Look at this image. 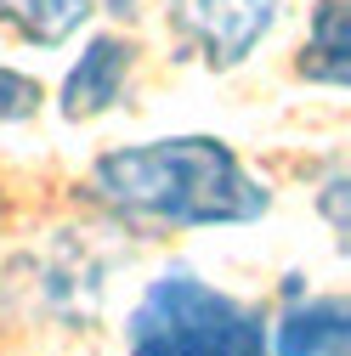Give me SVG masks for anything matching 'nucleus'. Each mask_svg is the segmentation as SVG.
Segmentation results:
<instances>
[{
	"label": "nucleus",
	"mask_w": 351,
	"mask_h": 356,
	"mask_svg": "<svg viewBox=\"0 0 351 356\" xmlns=\"http://www.w3.org/2000/svg\"><path fill=\"white\" fill-rule=\"evenodd\" d=\"M91 193L159 227H249L272 209V187L221 136H159L108 147L91 164Z\"/></svg>",
	"instance_id": "obj_1"
},
{
	"label": "nucleus",
	"mask_w": 351,
	"mask_h": 356,
	"mask_svg": "<svg viewBox=\"0 0 351 356\" xmlns=\"http://www.w3.org/2000/svg\"><path fill=\"white\" fill-rule=\"evenodd\" d=\"M125 345L142 356H255L267 350V323L193 272H159L125 317Z\"/></svg>",
	"instance_id": "obj_2"
},
{
	"label": "nucleus",
	"mask_w": 351,
	"mask_h": 356,
	"mask_svg": "<svg viewBox=\"0 0 351 356\" xmlns=\"http://www.w3.org/2000/svg\"><path fill=\"white\" fill-rule=\"evenodd\" d=\"M164 17L210 74L244 68L283 17V0H164Z\"/></svg>",
	"instance_id": "obj_3"
},
{
	"label": "nucleus",
	"mask_w": 351,
	"mask_h": 356,
	"mask_svg": "<svg viewBox=\"0 0 351 356\" xmlns=\"http://www.w3.org/2000/svg\"><path fill=\"white\" fill-rule=\"evenodd\" d=\"M130 68H136V46L125 34H91L79 63L63 74V91H57L63 119L79 124V119H97V113L119 108L130 91Z\"/></svg>",
	"instance_id": "obj_4"
},
{
	"label": "nucleus",
	"mask_w": 351,
	"mask_h": 356,
	"mask_svg": "<svg viewBox=\"0 0 351 356\" xmlns=\"http://www.w3.org/2000/svg\"><path fill=\"white\" fill-rule=\"evenodd\" d=\"M318 204L329 209V227H334V232H345V209H340V204H345V175H340V170L323 181V198H318Z\"/></svg>",
	"instance_id": "obj_9"
},
{
	"label": "nucleus",
	"mask_w": 351,
	"mask_h": 356,
	"mask_svg": "<svg viewBox=\"0 0 351 356\" xmlns=\"http://www.w3.org/2000/svg\"><path fill=\"white\" fill-rule=\"evenodd\" d=\"M97 0H0V29H12L23 46L57 51L91 23Z\"/></svg>",
	"instance_id": "obj_7"
},
{
	"label": "nucleus",
	"mask_w": 351,
	"mask_h": 356,
	"mask_svg": "<svg viewBox=\"0 0 351 356\" xmlns=\"http://www.w3.org/2000/svg\"><path fill=\"white\" fill-rule=\"evenodd\" d=\"M295 68H300V79L329 85V91L351 85V12H345V0H318L312 6Z\"/></svg>",
	"instance_id": "obj_5"
},
{
	"label": "nucleus",
	"mask_w": 351,
	"mask_h": 356,
	"mask_svg": "<svg viewBox=\"0 0 351 356\" xmlns=\"http://www.w3.org/2000/svg\"><path fill=\"white\" fill-rule=\"evenodd\" d=\"M278 345L283 356H318V350H345L351 345V305L340 294H312L306 305H289L278 323Z\"/></svg>",
	"instance_id": "obj_6"
},
{
	"label": "nucleus",
	"mask_w": 351,
	"mask_h": 356,
	"mask_svg": "<svg viewBox=\"0 0 351 356\" xmlns=\"http://www.w3.org/2000/svg\"><path fill=\"white\" fill-rule=\"evenodd\" d=\"M40 102H46L40 79L23 74V68H6V63H0V124H23V119H34Z\"/></svg>",
	"instance_id": "obj_8"
}]
</instances>
